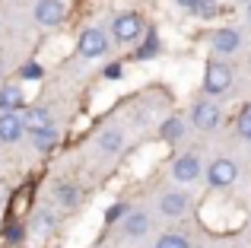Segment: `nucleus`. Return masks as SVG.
<instances>
[{"label": "nucleus", "mask_w": 251, "mask_h": 248, "mask_svg": "<svg viewBox=\"0 0 251 248\" xmlns=\"http://www.w3.org/2000/svg\"><path fill=\"white\" fill-rule=\"evenodd\" d=\"M229 86H232V70H229L226 64H220V61L207 64V76H203L207 96H223V93H229Z\"/></svg>", "instance_id": "obj_1"}, {"label": "nucleus", "mask_w": 251, "mask_h": 248, "mask_svg": "<svg viewBox=\"0 0 251 248\" xmlns=\"http://www.w3.org/2000/svg\"><path fill=\"white\" fill-rule=\"evenodd\" d=\"M111 35H115V42L121 45H134L137 38L143 35V23L137 13H124V16H118L115 23H111Z\"/></svg>", "instance_id": "obj_2"}, {"label": "nucleus", "mask_w": 251, "mask_h": 248, "mask_svg": "<svg viewBox=\"0 0 251 248\" xmlns=\"http://www.w3.org/2000/svg\"><path fill=\"white\" fill-rule=\"evenodd\" d=\"M239 178V166H235L232 159H213L207 169V181L213 188H229L232 181Z\"/></svg>", "instance_id": "obj_3"}, {"label": "nucleus", "mask_w": 251, "mask_h": 248, "mask_svg": "<svg viewBox=\"0 0 251 248\" xmlns=\"http://www.w3.org/2000/svg\"><path fill=\"white\" fill-rule=\"evenodd\" d=\"M35 19L42 25H61L64 19H67V6H64V0H38Z\"/></svg>", "instance_id": "obj_4"}, {"label": "nucleus", "mask_w": 251, "mask_h": 248, "mask_svg": "<svg viewBox=\"0 0 251 248\" xmlns=\"http://www.w3.org/2000/svg\"><path fill=\"white\" fill-rule=\"evenodd\" d=\"M108 51V35L102 29H86L80 35V54L83 57H102Z\"/></svg>", "instance_id": "obj_5"}, {"label": "nucleus", "mask_w": 251, "mask_h": 248, "mask_svg": "<svg viewBox=\"0 0 251 248\" xmlns=\"http://www.w3.org/2000/svg\"><path fill=\"white\" fill-rule=\"evenodd\" d=\"M191 118H194V127H201V130H213V127H220L223 115H220V108H216L213 102H197L194 112H191Z\"/></svg>", "instance_id": "obj_6"}, {"label": "nucleus", "mask_w": 251, "mask_h": 248, "mask_svg": "<svg viewBox=\"0 0 251 248\" xmlns=\"http://www.w3.org/2000/svg\"><path fill=\"white\" fill-rule=\"evenodd\" d=\"M172 175H175V181H181V185L194 181L197 175H201V159H197L194 153L178 156V159H175V166H172Z\"/></svg>", "instance_id": "obj_7"}, {"label": "nucleus", "mask_w": 251, "mask_h": 248, "mask_svg": "<svg viewBox=\"0 0 251 248\" xmlns=\"http://www.w3.org/2000/svg\"><path fill=\"white\" fill-rule=\"evenodd\" d=\"M23 134H25V127H23V118L16 112L0 115V143H16Z\"/></svg>", "instance_id": "obj_8"}, {"label": "nucleus", "mask_w": 251, "mask_h": 248, "mask_svg": "<svg viewBox=\"0 0 251 248\" xmlns=\"http://www.w3.org/2000/svg\"><path fill=\"white\" fill-rule=\"evenodd\" d=\"M23 127L29 130V134H38V130H45V127H54V121H51L48 108H29L25 118H23Z\"/></svg>", "instance_id": "obj_9"}, {"label": "nucleus", "mask_w": 251, "mask_h": 248, "mask_svg": "<svg viewBox=\"0 0 251 248\" xmlns=\"http://www.w3.org/2000/svg\"><path fill=\"white\" fill-rule=\"evenodd\" d=\"M159 210L166 213V217H181V213L188 210V194H181V191H169L166 198L159 200Z\"/></svg>", "instance_id": "obj_10"}, {"label": "nucleus", "mask_w": 251, "mask_h": 248, "mask_svg": "<svg viewBox=\"0 0 251 248\" xmlns=\"http://www.w3.org/2000/svg\"><path fill=\"white\" fill-rule=\"evenodd\" d=\"M0 108H3V112L23 108V89L13 86V83H3V86H0Z\"/></svg>", "instance_id": "obj_11"}, {"label": "nucleus", "mask_w": 251, "mask_h": 248, "mask_svg": "<svg viewBox=\"0 0 251 248\" xmlns=\"http://www.w3.org/2000/svg\"><path fill=\"white\" fill-rule=\"evenodd\" d=\"M147 229H150V220H147V213H140V210H130L127 217H124V232H127V236L140 239Z\"/></svg>", "instance_id": "obj_12"}, {"label": "nucleus", "mask_w": 251, "mask_h": 248, "mask_svg": "<svg viewBox=\"0 0 251 248\" xmlns=\"http://www.w3.org/2000/svg\"><path fill=\"white\" fill-rule=\"evenodd\" d=\"M213 48L220 51V54H232V51L239 48V32L235 29H220L213 35Z\"/></svg>", "instance_id": "obj_13"}, {"label": "nucleus", "mask_w": 251, "mask_h": 248, "mask_svg": "<svg viewBox=\"0 0 251 248\" xmlns=\"http://www.w3.org/2000/svg\"><path fill=\"white\" fill-rule=\"evenodd\" d=\"M121 143H124L121 130H105V134L99 137V147H102L105 153H115V149H121Z\"/></svg>", "instance_id": "obj_14"}, {"label": "nucleus", "mask_w": 251, "mask_h": 248, "mask_svg": "<svg viewBox=\"0 0 251 248\" xmlns=\"http://www.w3.org/2000/svg\"><path fill=\"white\" fill-rule=\"evenodd\" d=\"M54 226H57V220L51 217V213H38L35 223H32V229H35V236H38V239H45L51 229H54Z\"/></svg>", "instance_id": "obj_15"}, {"label": "nucleus", "mask_w": 251, "mask_h": 248, "mask_svg": "<svg viewBox=\"0 0 251 248\" xmlns=\"http://www.w3.org/2000/svg\"><path fill=\"white\" fill-rule=\"evenodd\" d=\"M54 198L61 200L64 207H74V204H80V191H76L74 185H57V191H54Z\"/></svg>", "instance_id": "obj_16"}, {"label": "nucleus", "mask_w": 251, "mask_h": 248, "mask_svg": "<svg viewBox=\"0 0 251 248\" xmlns=\"http://www.w3.org/2000/svg\"><path fill=\"white\" fill-rule=\"evenodd\" d=\"M32 143H35L38 149H51L57 143V130L54 127H45V130H38V134H32Z\"/></svg>", "instance_id": "obj_17"}, {"label": "nucleus", "mask_w": 251, "mask_h": 248, "mask_svg": "<svg viewBox=\"0 0 251 248\" xmlns=\"http://www.w3.org/2000/svg\"><path fill=\"white\" fill-rule=\"evenodd\" d=\"M181 134H184V124H181V118H169L166 124H162V137H166V140H178Z\"/></svg>", "instance_id": "obj_18"}, {"label": "nucleus", "mask_w": 251, "mask_h": 248, "mask_svg": "<svg viewBox=\"0 0 251 248\" xmlns=\"http://www.w3.org/2000/svg\"><path fill=\"white\" fill-rule=\"evenodd\" d=\"M156 248H191V245H188V239H184V236L169 232V236H162L159 242H156Z\"/></svg>", "instance_id": "obj_19"}, {"label": "nucleus", "mask_w": 251, "mask_h": 248, "mask_svg": "<svg viewBox=\"0 0 251 248\" xmlns=\"http://www.w3.org/2000/svg\"><path fill=\"white\" fill-rule=\"evenodd\" d=\"M194 13H197V16H203V19H210L216 13V3H213V0H201V3L194 6Z\"/></svg>", "instance_id": "obj_20"}, {"label": "nucleus", "mask_w": 251, "mask_h": 248, "mask_svg": "<svg viewBox=\"0 0 251 248\" xmlns=\"http://www.w3.org/2000/svg\"><path fill=\"white\" fill-rule=\"evenodd\" d=\"M239 130L251 140V105H245V112H242V118H239Z\"/></svg>", "instance_id": "obj_21"}, {"label": "nucleus", "mask_w": 251, "mask_h": 248, "mask_svg": "<svg viewBox=\"0 0 251 248\" xmlns=\"http://www.w3.org/2000/svg\"><path fill=\"white\" fill-rule=\"evenodd\" d=\"M121 217H127V207H121V204H115L108 213H105V220H108V223H111V220H121Z\"/></svg>", "instance_id": "obj_22"}, {"label": "nucleus", "mask_w": 251, "mask_h": 248, "mask_svg": "<svg viewBox=\"0 0 251 248\" xmlns=\"http://www.w3.org/2000/svg\"><path fill=\"white\" fill-rule=\"evenodd\" d=\"M23 76H32V80H35V76H42V67H38V64H25Z\"/></svg>", "instance_id": "obj_23"}, {"label": "nucleus", "mask_w": 251, "mask_h": 248, "mask_svg": "<svg viewBox=\"0 0 251 248\" xmlns=\"http://www.w3.org/2000/svg\"><path fill=\"white\" fill-rule=\"evenodd\" d=\"M10 242H19V239H23V226H10Z\"/></svg>", "instance_id": "obj_24"}, {"label": "nucleus", "mask_w": 251, "mask_h": 248, "mask_svg": "<svg viewBox=\"0 0 251 248\" xmlns=\"http://www.w3.org/2000/svg\"><path fill=\"white\" fill-rule=\"evenodd\" d=\"M178 3H181V6H188V10H194V6L201 3V0H178Z\"/></svg>", "instance_id": "obj_25"}, {"label": "nucleus", "mask_w": 251, "mask_h": 248, "mask_svg": "<svg viewBox=\"0 0 251 248\" xmlns=\"http://www.w3.org/2000/svg\"><path fill=\"white\" fill-rule=\"evenodd\" d=\"M0 210H3V191H0Z\"/></svg>", "instance_id": "obj_26"}, {"label": "nucleus", "mask_w": 251, "mask_h": 248, "mask_svg": "<svg viewBox=\"0 0 251 248\" xmlns=\"http://www.w3.org/2000/svg\"><path fill=\"white\" fill-rule=\"evenodd\" d=\"M248 16H251V0H248Z\"/></svg>", "instance_id": "obj_27"}]
</instances>
